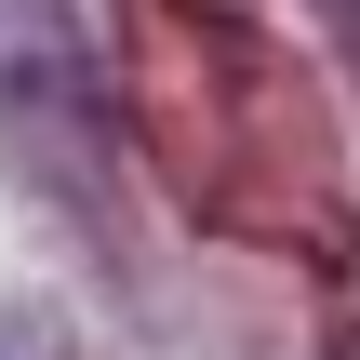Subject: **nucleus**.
<instances>
[{"instance_id": "nucleus-1", "label": "nucleus", "mask_w": 360, "mask_h": 360, "mask_svg": "<svg viewBox=\"0 0 360 360\" xmlns=\"http://www.w3.org/2000/svg\"><path fill=\"white\" fill-rule=\"evenodd\" d=\"M0 134H13V160H40L80 200V227H107L120 94H107V67H94V40H80L67 0H0Z\"/></svg>"}]
</instances>
